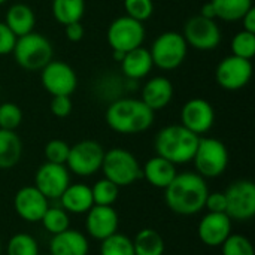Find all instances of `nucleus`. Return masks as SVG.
Wrapping results in <instances>:
<instances>
[{
	"label": "nucleus",
	"mask_w": 255,
	"mask_h": 255,
	"mask_svg": "<svg viewBox=\"0 0 255 255\" xmlns=\"http://www.w3.org/2000/svg\"><path fill=\"white\" fill-rule=\"evenodd\" d=\"M223 255H255L251 241L242 235H230L221 245Z\"/></svg>",
	"instance_id": "f704fd0d"
},
{
	"label": "nucleus",
	"mask_w": 255,
	"mask_h": 255,
	"mask_svg": "<svg viewBox=\"0 0 255 255\" xmlns=\"http://www.w3.org/2000/svg\"><path fill=\"white\" fill-rule=\"evenodd\" d=\"M22 123V111L16 103L4 102L0 105V128L15 131Z\"/></svg>",
	"instance_id": "72a5a7b5"
},
{
	"label": "nucleus",
	"mask_w": 255,
	"mask_h": 255,
	"mask_svg": "<svg viewBox=\"0 0 255 255\" xmlns=\"http://www.w3.org/2000/svg\"><path fill=\"white\" fill-rule=\"evenodd\" d=\"M12 55L21 69L27 72H40L54 60V46L46 36L31 31L16 37Z\"/></svg>",
	"instance_id": "20e7f679"
},
{
	"label": "nucleus",
	"mask_w": 255,
	"mask_h": 255,
	"mask_svg": "<svg viewBox=\"0 0 255 255\" xmlns=\"http://www.w3.org/2000/svg\"><path fill=\"white\" fill-rule=\"evenodd\" d=\"M58 200L61 202V208L67 214L82 215L94 206L91 187L85 184H69Z\"/></svg>",
	"instance_id": "4be33fe9"
},
{
	"label": "nucleus",
	"mask_w": 255,
	"mask_h": 255,
	"mask_svg": "<svg viewBox=\"0 0 255 255\" xmlns=\"http://www.w3.org/2000/svg\"><path fill=\"white\" fill-rule=\"evenodd\" d=\"M215 10V18L227 22L241 21L242 16L254 7L253 0H211Z\"/></svg>",
	"instance_id": "cd10ccee"
},
{
	"label": "nucleus",
	"mask_w": 255,
	"mask_h": 255,
	"mask_svg": "<svg viewBox=\"0 0 255 255\" xmlns=\"http://www.w3.org/2000/svg\"><path fill=\"white\" fill-rule=\"evenodd\" d=\"M40 82L51 96H72L78 87V76L70 64L51 60L40 70Z\"/></svg>",
	"instance_id": "f8f14e48"
},
{
	"label": "nucleus",
	"mask_w": 255,
	"mask_h": 255,
	"mask_svg": "<svg viewBox=\"0 0 255 255\" xmlns=\"http://www.w3.org/2000/svg\"><path fill=\"white\" fill-rule=\"evenodd\" d=\"M182 36L188 46L197 51H214L221 43V28L217 19L205 18L200 13L191 16L185 25Z\"/></svg>",
	"instance_id": "9d476101"
},
{
	"label": "nucleus",
	"mask_w": 255,
	"mask_h": 255,
	"mask_svg": "<svg viewBox=\"0 0 255 255\" xmlns=\"http://www.w3.org/2000/svg\"><path fill=\"white\" fill-rule=\"evenodd\" d=\"M4 24L9 27V30L16 36H24L31 31H34L36 25V15L33 9L25 3H13L4 16Z\"/></svg>",
	"instance_id": "b1692460"
},
{
	"label": "nucleus",
	"mask_w": 255,
	"mask_h": 255,
	"mask_svg": "<svg viewBox=\"0 0 255 255\" xmlns=\"http://www.w3.org/2000/svg\"><path fill=\"white\" fill-rule=\"evenodd\" d=\"M233 226L227 214L208 212L199 223L197 235L203 245L209 248H218L232 235Z\"/></svg>",
	"instance_id": "a211bd4d"
},
{
	"label": "nucleus",
	"mask_w": 255,
	"mask_h": 255,
	"mask_svg": "<svg viewBox=\"0 0 255 255\" xmlns=\"http://www.w3.org/2000/svg\"><path fill=\"white\" fill-rule=\"evenodd\" d=\"M90 250L88 238L78 230H64L49 241L51 255H87Z\"/></svg>",
	"instance_id": "aec40b11"
},
{
	"label": "nucleus",
	"mask_w": 255,
	"mask_h": 255,
	"mask_svg": "<svg viewBox=\"0 0 255 255\" xmlns=\"http://www.w3.org/2000/svg\"><path fill=\"white\" fill-rule=\"evenodd\" d=\"M188 45L178 31H164L155 37L149 48V54L155 67L161 70H175L187 58Z\"/></svg>",
	"instance_id": "0eeeda50"
},
{
	"label": "nucleus",
	"mask_w": 255,
	"mask_h": 255,
	"mask_svg": "<svg viewBox=\"0 0 255 255\" xmlns=\"http://www.w3.org/2000/svg\"><path fill=\"white\" fill-rule=\"evenodd\" d=\"M242 30L250 31V33H255V7H251L244 16H242Z\"/></svg>",
	"instance_id": "79ce46f5"
},
{
	"label": "nucleus",
	"mask_w": 255,
	"mask_h": 255,
	"mask_svg": "<svg viewBox=\"0 0 255 255\" xmlns=\"http://www.w3.org/2000/svg\"><path fill=\"white\" fill-rule=\"evenodd\" d=\"M226 208H227V202H226V194L215 191L208 194L206 202H205V209H208V212H217V214H226Z\"/></svg>",
	"instance_id": "ea45409f"
},
{
	"label": "nucleus",
	"mask_w": 255,
	"mask_h": 255,
	"mask_svg": "<svg viewBox=\"0 0 255 255\" xmlns=\"http://www.w3.org/2000/svg\"><path fill=\"white\" fill-rule=\"evenodd\" d=\"M106 39L112 51L128 52L142 46L145 40V25L127 15L118 16L109 24Z\"/></svg>",
	"instance_id": "1a4fd4ad"
},
{
	"label": "nucleus",
	"mask_w": 255,
	"mask_h": 255,
	"mask_svg": "<svg viewBox=\"0 0 255 255\" xmlns=\"http://www.w3.org/2000/svg\"><path fill=\"white\" fill-rule=\"evenodd\" d=\"M70 184V173L66 164L43 163L34 175V187L48 199L58 200Z\"/></svg>",
	"instance_id": "4468645a"
},
{
	"label": "nucleus",
	"mask_w": 255,
	"mask_h": 255,
	"mask_svg": "<svg viewBox=\"0 0 255 255\" xmlns=\"http://www.w3.org/2000/svg\"><path fill=\"white\" fill-rule=\"evenodd\" d=\"M120 64H121V72L124 73V76L131 81L146 78L154 67L149 49L143 46H139L126 52Z\"/></svg>",
	"instance_id": "412c9836"
},
{
	"label": "nucleus",
	"mask_w": 255,
	"mask_h": 255,
	"mask_svg": "<svg viewBox=\"0 0 255 255\" xmlns=\"http://www.w3.org/2000/svg\"><path fill=\"white\" fill-rule=\"evenodd\" d=\"M48 208L49 200L34 185L22 187L15 193L13 209L16 215L27 223H40Z\"/></svg>",
	"instance_id": "dca6fc26"
},
{
	"label": "nucleus",
	"mask_w": 255,
	"mask_h": 255,
	"mask_svg": "<svg viewBox=\"0 0 255 255\" xmlns=\"http://www.w3.org/2000/svg\"><path fill=\"white\" fill-rule=\"evenodd\" d=\"M54 19L63 27L82 19L85 13V0H52Z\"/></svg>",
	"instance_id": "bb28decb"
},
{
	"label": "nucleus",
	"mask_w": 255,
	"mask_h": 255,
	"mask_svg": "<svg viewBox=\"0 0 255 255\" xmlns=\"http://www.w3.org/2000/svg\"><path fill=\"white\" fill-rule=\"evenodd\" d=\"M22 155V142L15 131L0 128V169L15 167Z\"/></svg>",
	"instance_id": "393cba45"
},
{
	"label": "nucleus",
	"mask_w": 255,
	"mask_h": 255,
	"mask_svg": "<svg viewBox=\"0 0 255 255\" xmlns=\"http://www.w3.org/2000/svg\"><path fill=\"white\" fill-rule=\"evenodd\" d=\"M229 158L227 146L220 139L200 137L193 163L196 166V173L205 179H214L227 170Z\"/></svg>",
	"instance_id": "423d86ee"
},
{
	"label": "nucleus",
	"mask_w": 255,
	"mask_h": 255,
	"mask_svg": "<svg viewBox=\"0 0 255 255\" xmlns=\"http://www.w3.org/2000/svg\"><path fill=\"white\" fill-rule=\"evenodd\" d=\"M215 123L212 105L200 97L188 100L181 109V124L197 136L208 133Z\"/></svg>",
	"instance_id": "2eb2a0df"
},
{
	"label": "nucleus",
	"mask_w": 255,
	"mask_h": 255,
	"mask_svg": "<svg viewBox=\"0 0 255 255\" xmlns=\"http://www.w3.org/2000/svg\"><path fill=\"white\" fill-rule=\"evenodd\" d=\"M85 215V230L93 239L102 242L118 232L120 218L114 206L94 205Z\"/></svg>",
	"instance_id": "f3484780"
},
{
	"label": "nucleus",
	"mask_w": 255,
	"mask_h": 255,
	"mask_svg": "<svg viewBox=\"0 0 255 255\" xmlns=\"http://www.w3.org/2000/svg\"><path fill=\"white\" fill-rule=\"evenodd\" d=\"M6 255H39V244L28 233H16L7 241Z\"/></svg>",
	"instance_id": "7c9ffc66"
},
{
	"label": "nucleus",
	"mask_w": 255,
	"mask_h": 255,
	"mask_svg": "<svg viewBox=\"0 0 255 255\" xmlns=\"http://www.w3.org/2000/svg\"><path fill=\"white\" fill-rule=\"evenodd\" d=\"M232 55L253 60L255 55V33L241 30L232 40Z\"/></svg>",
	"instance_id": "473e14b6"
},
{
	"label": "nucleus",
	"mask_w": 255,
	"mask_h": 255,
	"mask_svg": "<svg viewBox=\"0 0 255 255\" xmlns=\"http://www.w3.org/2000/svg\"><path fill=\"white\" fill-rule=\"evenodd\" d=\"M106 179L115 185L128 187L142 178V166L137 158L124 148H112L105 151L102 169Z\"/></svg>",
	"instance_id": "39448f33"
},
{
	"label": "nucleus",
	"mask_w": 255,
	"mask_h": 255,
	"mask_svg": "<svg viewBox=\"0 0 255 255\" xmlns=\"http://www.w3.org/2000/svg\"><path fill=\"white\" fill-rule=\"evenodd\" d=\"M173 99V85L166 76H154L142 88L140 100L154 112L163 111Z\"/></svg>",
	"instance_id": "6ab92c4d"
},
{
	"label": "nucleus",
	"mask_w": 255,
	"mask_h": 255,
	"mask_svg": "<svg viewBox=\"0 0 255 255\" xmlns=\"http://www.w3.org/2000/svg\"><path fill=\"white\" fill-rule=\"evenodd\" d=\"M253 78V63L236 55L223 58L215 69L217 84L227 91H238L245 88Z\"/></svg>",
	"instance_id": "ddd939ff"
},
{
	"label": "nucleus",
	"mask_w": 255,
	"mask_h": 255,
	"mask_svg": "<svg viewBox=\"0 0 255 255\" xmlns=\"http://www.w3.org/2000/svg\"><path fill=\"white\" fill-rule=\"evenodd\" d=\"M124 54H126V52H121V51H112V58H114L117 63H121V60L124 58Z\"/></svg>",
	"instance_id": "c03bdc74"
},
{
	"label": "nucleus",
	"mask_w": 255,
	"mask_h": 255,
	"mask_svg": "<svg viewBox=\"0 0 255 255\" xmlns=\"http://www.w3.org/2000/svg\"><path fill=\"white\" fill-rule=\"evenodd\" d=\"M51 114L57 118H67L72 114L73 103L70 96H52L49 103Z\"/></svg>",
	"instance_id": "4c0bfd02"
},
{
	"label": "nucleus",
	"mask_w": 255,
	"mask_h": 255,
	"mask_svg": "<svg viewBox=\"0 0 255 255\" xmlns=\"http://www.w3.org/2000/svg\"><path fill=\"white\" fill-rule=\"evenodd\" d=\"M4 1H6V0H0V6H1V4H3Z\"/></svg>",
	"instance_id": "a18cd8bd"
},
{
	"label": "nucleus",
	"mask_w": 255,
	"mask_h": 255,
	"mask_svg": "<svg viewBox=\"0 0 255 255\" xmlns=\"http://www.w3.org/2000/svg\"><path fill=\"white\" fill-rule=\"evenodd\" d=\"M123 1H124L126 15L140 22L149 19L154 13L152 0H123Z\"/></svg>",
	"instance_id": "c9c22d12"
},
{
	"label": "nucleus",
	"mask_w": 255,
	"mask_h": 255,
	"mask_svg": "<svg viewBox=\"0 0 255 255\" xmlns=\"http://www.w3.org/2000/svg\"><path fill=\"white\" fill-rule=\"evenodd\" d=\"M208 194L209 188L205 178L196 172H184L176 173L164 188V202L173 214L191 217L205 209Z\"/></svg>",
	"instance_id": "f257e3e1"
},
{
	"label": "nucleus",
	"mask_w": 255,
	"mask_h": 255,
	"mask_svg": "<svg viewBox=\"0 0 255 255\" xmlns=\"http://www.w3.org/2000/svg\"><path fill=\"white\" fill-rule=\"evenodd\" d=\"M200 15H202V16H205V18L217 19V18H215V10H214V6L211 4V1H208V3H205V4L202 6Z\"/></svg>",
	"instance_id": "37998d69"
},
{
	"label": "nucleus",
	"mask_w": 255,
	"mask_h": 255,
	"mask_svg": "<svg viewBox=\"0 0 255 255\" xmlns=\"http://www.w3.org/2000/svg\"><path fill=\"white\" fill-rule=\"evenodd\" d=\"M100 255H134L133 242L128 236L117 232L102 241Z\"/></svg>",
	"instance_id": "c756f323"
},
{
	"label": "nucleus",
	"mask_w": 255,
	"mask_h": 255,
	"mask_svg": "<svg viewBox=\"0 0 255 255\" xmlns=\"http://www.w3.org/2000/svg\"><path fill=\"white\" fill-rule=\"evenodd\" d=\"M70 145L61 139H52L45 145V158L48 163H55V164H66L67 157H69Z\"/></svg>",
	"instance_id": "e433bc0d"
},
{
	"label": "nucleus",
	"mask_w": 255,
	"mask_h": 255,
	"mask_svg": "<svg viewBox=\"0 0 255 255\" xmlns=\"http://www.w3.org/2000/svg\"><path fill=\"white\" fill-rule=\"evenodd\" d=\"M0 254H1V241H0Z\"/></svg>",
	"instance_id": "49530a36"
},
{
	"label": "nucleus",
	"mask_w": 255,
	"mask_h": 255,
	"mask_svg": "<svg viewBox=\"0 0 255 255\" xmlns=\"http://www.w3.org/2000/svg\"><path fill=\"white\" fill-rule=\"evenodd\" d=\"M64 33L70 42H81L85 36V28L81 24V21H78V22H72V24L64 25Z\"/></svg>",
	"instance_id": "a19ab883"
},
{
	"label": "nucleus",
	"mask_w": 255,
	"mask_h": 255,
	"mask_svg": "<svg viewBox=\"0 0 255 255\" xmlns=\"http://www.w3.org/2000/svg\"><path fill=\"white\" fill-rule=\"evenodd\" d=\"M176 173V166L160 155H154L142 167V178H145L154 188L160 190H164L173 181Z\"/></svg>",
	"instance_id": "5701e85b"
},
{
	"label": "nucleus",
	"mask_w": 255,
	"mask_h": 255,
	"mask_svg": "<svg viewBox=\"0 0 255 255\" xmlns=\"http://www.w3.org/2000/svg\"><path fill=\"white\" fill-rule=\"evenodd\" d=\"M226 214L232 221H250L255 215V185L250 179L235 181L226 191Z\"/></svg>",
	"instance_id": "9b49d317"
},
{
	"label": "nucleus",
	"mask_w": 255,
	"mask_h": 255,
	"mask_svg": "<svg viewBox=\"0 0 255 255\" xmlns=\"http://www.w3.org/2000/svg\"><path fill=\"white\" fill-rule=\"evenodd\" d=\"M200 136L194 134L182 124H172L163 127L154 139L155 155L166 158L167 161L178 164H187L193 161Z\"/></svg>",
	"instance_id": "7ed1b4c3"
},
{
	"label": "nucleus",
	"mask_w": 255,
	"mask_h": 255,
	"mask_svg": "<svg viewBox=\"0 0 255 255\" xmlns=\"http://www.w3.org/2000/svg\"><path fill=\"white\" fill-rule=\"evenodd\" d=\"M16 42V36L9 30L4 21H0V55L12 54Z\"/></svg>",
	"instance_id": "58836bf2"
},
{
	"label": "nucleus",
	"mask_w": 255,
	"mask_h": 255,
	"mask_svg": "<svg viewBox=\"0 0 255 255\" xmlns=\"http://www.w3.org/2000/svg\"><path fill=\"white\" fill-rule=\"evenodd\" d=\"M40 223H42L43 229L54 236V235H58L69 229L70 218H69V214L63 208H51L49 206L46 209L45 215L42 217Z\"/></svg>",
	"instance_id": "2f4dec72"
},
{
	"label": "nucleus",
	"mask_w": 255,
	"mask_h": 255,
	"mask_svg": "<svg viewBox=\"0 0 255 255\" xmlns=\"http://www.w3.org/2000/svg\"><path fill=\"white\" fill-rule=\"evenodd\" d=\"M155 112L151 111L140 99L123 97L114 100L106 112L108 127L118 134H139L151 128Z\"/></svg>",
	"instance_id": "f03ea898"
},
{
	"label": "nucleus",
	"mask_w": 255,
	"mask_h": 255,
	"mask_svg": "<svg viewBox=\"0 0 255 255\" xmlns=\"http://www.w3.org/2000/svg\"><path fill=\"white\" fill-rule=\"evenodd\" d=\"M91 194H93L94 205L114 206V203L118 200V196H120V187L115 185L112 181L103 178V179H99L91 187Z\"/></svg>",
	"instance_id": "c85d7f7f"
},
{
	"label": "nucleus",
	"mask_w": 255,
	"mask_h": 255,
	"mask_svg": "<svg viewBox=\"0 0 255 255\" xmlns=\"http://www.w3.org/2000/svg\"><path fill=\"white\" fill-rule=\"evenodd\" d=\"M131 242L134 255H163L166 250L163 236L154 229H142Z\"/></svg>",
	"instance_id": "a878e982"
},
{
	"label": "nucleus",
	"mask_w": 255,
	"mask_h": 255,
	"mask_svg": "<svg viewBox=\"0 0 255 255\" xmlns=\"http://www.w3.org/2000/svg\"><path fill=\"white\" fill-rule=\"evenodd\" d=\"M103 157L105 149L97 140L84 139L70 146L66 167L76 176L88 178L102 169Z\"/></svg>",
	"instance_id": "6e6552de"
}]
</instances>
